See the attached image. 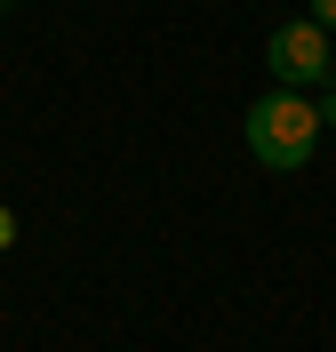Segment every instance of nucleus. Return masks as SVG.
I'll list each match as a JSON object with an SVG mask.
<instances>
[{"label": "nucleus", "instance_id": "f257e3e1", "mask_svg": "<svg viewBox=\"0 0 336 352\" xmlns=\"http://www.w3.org/2000/svg\"><path fill=\"white\" fill-rule=\"evenodd\" d=\"M320 144V112L313 96H296V88H272L248 104V153L265 160V168H304Z\"/></svg>", "mask_w": 336, "mask_h": 352}, {"label": "nucleus", "instance_id": "f03ea898", "mask_svg": "<svg viewBox=\"0 0 336 352\" xmlns=\"http://www.w3.org/2000/svg\"><path fill=\"white\" fill-rule=\"evenodd\" d=\"M328 56H336V41L320 32L313 16H304V24H280V32L265 41V65H272V80H280V88H296V96H304L313 80H328Z\"/></svg>", "mask_w": 336, "mask_h": 352}, {"label": "nucleus", "instance_id": "7ed1b4c3", "mask_svg": "<svg viewBox=\"0 0 336 352\" xmlns=\"http://www.w3.org/2000/svg\"><path fill=\"white\" fill-rule=\"evenodd\" d=\"M313 24H320V32H336V0H313Z\"/></svg>", "mask_w": 336, "mask_h": 352}, {"label": "nucleus", "instance_id": "20e7f679", "mask_svg": "<svg viewBox=\"0 0 336 352\" xmlns=\"http://www.w3.org/2000/svg\"><path fill=\"white\" fill-rule=\"evenodd\" d=\"M313 112H320V129H336V96H320V104H313Z\"/></svg>", "mask_w": 336, "mask_h": 352}, {"label": "nucleus", "instance_id": "39448f33", "mask_svg": "<svg viewBox=\"0 0 336 352\" xmlns=\"http://www.w3.org/2000/svg\"><path fill=\"white\" fill-rule=\"evenodd\" d=\"M8 241H16V217H8V208H0V248H8Z\"/></svg>", "mask_w": 336, "mask_h": 352}, {"label": "nucleus", "instance_id": "423d86ee", "mask_svg": "<svg viewBox=\"0 0 336 352\" xmlns=\"http://www.w3.org/2000/svg\"><path fill=\"white\" fill-rule=\"evenodd\" d=\"M328 80H336V56H328Z\"/></svg>", "mask_w": 336, "mask_h": 352}, {"label": "nucleus", "instance_id": "0eeeda50", "mask_svg": "<svg viewBox=\"0 0 336 352\" xmlns=\"http://www.w3.org/2000/svg\"><path fill=\"white\" fill-rule=\"evenodd\" d=\"M0 8H8V0H0Z\"/></svg>", "mask_w": 336, "mask_h": 352}]
</instances>
